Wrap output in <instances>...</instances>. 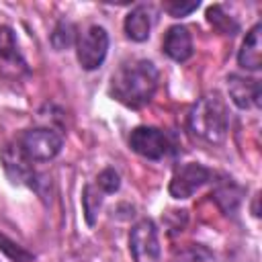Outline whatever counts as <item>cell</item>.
<instances>
[{"instance_id": "1", "label": "cell", "mask_w": 262, "mask_h": 262, "mask_svg": "<svg viewBox=\"0 0 262 262\" xmlns=\"http://www.w3.org/2000/svg\"><path fill=\"white\" fill-rule=\"evenodd\" d=\"M158 88V70L147 59L123 63L111 80V94L125 106L139 108L147 104Z\"/></svg>"}, {"instance_id": "2", "label": "cell", "mask_w": 262, "mask_h": 262, "mask_svg": "<svg viewBox=\"0 0 262 262\" xmlns=\"http://www.w3.org/2000/svg\"><path fill=\"white\" fill-rule=\"evenodd\" d=\"M227 125H229L227 108L217 92L205 94L203 98H199V102L192 106L188 115L190 131L209 143L223 141L227 135Z\"/></svg>"}, {"instance_id": "3", "label": "cell", "mask_w": 262, "mask_h": 262, "mask_svg": "<svg viewBox=\"0 0 262 262\" xmlns=\"http://www.w3.org/2000/svg\"><path fill=\"white\" fill-rule=\"evenodd\" d=\"M25 156L33 162H47L61 149V137L51 129H29L18 141Z\"/></svg>"}, {"instance_id": "4", "label": "cell", "mask_w": 262, "mask_h": 262, "mask_svg": "<svg viewBox=\"0 0 262 262\" xmlns=\"http://www.w3.org/2000/svg\"><path fill=\"white\" fill-rule=\"evenodd\" d=\"M129 248L133 254V262H158L160 258L158 231L149 219H141L133 225L129 235Z\"/></svg>"}, {"instance_id": "5", "label": "cell", "mask_w": 262, "mask_h": 262, "mask_svg": "<svg viewBox=\"0 0 262 262\" xmlns=\"http://www.w3.org/2000/svg\"><path fill=\"white\" fill-rule=\"evenodd\" d=\"M108 35L102 27H90L78 41V61L84 70H96L106 57Z\"/></svg>"}, {"instance_id": "6", "label": "cell", "mask_w": 262, "mask_h": 262, "mask_svg": "<svg viewBox=\"0 0 262 262\" xmlns=\"http://www.w3.org/2000/svg\"><path fill=\"white\" fill-rule=\"evenodd\" d=\"M129 145L135 154L147 160H160L168 151V139L160 129L154 127H137L129 135Z\"/></svg>"}, {"instance_id": "7", "label": "cell", "mask_w": 262, "mask_h": 262, "mask_svg": "<svg viewBox=\"0 0 262 262\" xmlns=\"http://www.w3.org/2000/svg\"><path fill=\"white\" fill-rule=\"evenodd\" d=\"M211 178V170L201 164H186L178 168L170 180V194L174 199H188Z\"/></svg>"}, {"instance_id": "8", "label": "cell", "mask_w": 262, "mask_h": 262, "mask_svg": "<svg viewBox=\"0 0 262 262\" xmlns=\"http://www.w3.org/2000/svg\"><path fill=\"white\" fill-rule=\"evenodd\" d=\"M23 74H27V63L18 51L16 39L8 27H0V76L18 80Z\"/></svg>"}, {"instance_id": "9", "label": "cell", "mask_w": 262, "mask_h": 262, "mask_svg": "<svg viewBox=\"0 0 262 262\" xmlns=\"http://www.w3.org/2000/svg\"><path fill=\"white\" fill-rule=\"evenodd\" d=\"M2 162L8 178L14 184H33L31 180L35 178V172L31 166V160L25 156L18 143H8L2 149Z\"/></svg>"}, {"instance_id": "10", "label": "cell", "mask_w": 262, "mask_h": 262, "mask_svg": "<svg viewBox=\"0 0 262 262\" xmlns=\"http://www.w3.org/2000/svg\"><path fill=\"white\" fill-rule=\"evenodd\" d=\"M227 90H229L231 100L239 108H250V106L260 104V82L258 80L231 74L227 78Z\"/></svg>"}, {"instance_id": "11", "label": "cell", "mask_w": 262, "mask_h": 262, "mask_svg": "<svg viewBox=\"0 0 262 262\" xmlns=\"http://www.w3.org/2000/svg\"><path fill=\"white\" fill-rule=\"evenodd\" d=\"M164 53L168 57H172L174 61H186L192 55V39L186 27L182 25H174L168 29V33L164 35Z\"/></svg>"}, {"instance_id": "12", "label": "cell", "mask_w": 262, "mask_h": 262, "mask_svg": "<svg viewBox=\"0 0 262 262\" xmlns=\"http://www.w3.org/2000/svg\"><path fill=\"white\" fill-rule=\"evenodd\" d=\"M237 61L244 70H258L262 63V27L256 25L242 43Z\"/></svg>"}, {"instance_id": "13", "label": "cell", "mask_w": 262, "mask_h": 262, "mask_svg": "<svg viewBox=\"0 0 262 262\" xmlns=\"http://www.w3.org/2000/svg\"><path fill=\"white\" fill-rule=\"evenodd\" d=\"M151 29V14L145 6H137L125 18V33L133 41H145Z\"/></svg>"}, {"instance_id": "14", "label": "cell", "mask_w": 262, "mask_h": 262, "mask_svg": "<svg viewBox=\"0 0 262 262\" xmlns=\"http://www.w3.org/2000/svg\"><path fill=\"white\" fill-rule=\"evenodd\" d=\"M207 20L213 25V29H217V31L223 33V35H233V33L237 31V23H235L219 4H215V6H211V8L207 10Z\"/></svg>"}, {"instance_id": "15", "label": "cell", "mask_w": 262, "mask_h": 262, "mask_svg": "<svg viewBox=\"0 0 262 262\" xmlns=\"http://www.w3.org/2000/svg\"><path fill=\"white\" fill-rule=\"evenodd\" d=\"M74 37H76V27L72 23H68V20H61L55 27L53 35H51V43L57 49H66V47H70L74 43Z\"/></svg>"}, {"instance_id": "16", "label": "cell", "mask_w": 262, "mask_h": 262, "mask_svg": "<svg viewBox=\"0 0 262 262\" xmlns=\"http://www.w3.org/2000/svg\"><path fill=\"white\" fill-rule=\"evenodd\" d=\"M100 207V192H96L94 186H86L84 190V211H86V221L92 225L94 223V213Z\"/></svg>"}, {"instance_id": "17", "label": "cell", "mask_w": 262, "mask_h": 262, "mask_svg": "<svg viewBox=\"0 0 262 262\" xmlns=\"http://www.w3.org/2000/svg\"><path fill=\"white\" fill-rule=\"evenodd\" d=\"M199 8V2H182V0H170V2H164V10L170 14V16H186L190 14L192 10Z\"/></svg>"}, {"instance_id": "18", "label": "cell", "mask_w": 262, "mask_h": 262, "mask_svg": "<svg viewBox=\"0 0 262 262\" xmlns=\"http://www.w3.org/2000/svg\"><path fill=\"white\" fill-rule=\"evenodd\" d=\"M98 186L102 188V192H115L119 188V174L113 168H106L98 174Z\"/></svg>"}, {"instance_id": "19", "label": "cell", "mask_w": 262, "mask_h": 262, "mask_svg": "<svg viewBox=\"0 0 262 262\" xmlns=\"http://www.w3.org/2000/svg\"><path fill=\"white\" fill-rule=\"evenodd\" d=\"M178 262H213V258H211V254L205 248L192 246L190 250L182 252V256L178 258Z\"/></svg>"}, {"instance_id": "20", "label": "cell", "mask_w": 262, "mask_h": 262, "mask_svg": "<svg viewBox=\"0 0 262 262\" xmlns=\"http://www.w3.org/2000/svg\"><path fill=\"white\" fill-rule=\"evenodd\" d=\"M0 248L10 256V258H16V260H31V254H27L25 250L16 248L12 242H8L4 235H0Z\"/></svg>"}]
</instances>
